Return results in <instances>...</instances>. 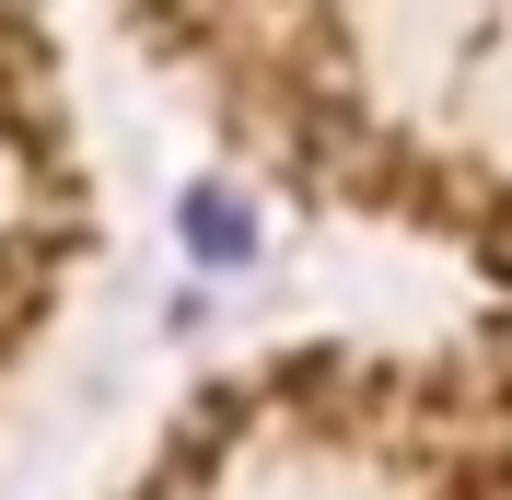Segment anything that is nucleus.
I'll use <instances>...</instances> for the list:
<instances>
[{
  "label": "nucleus",
  "mask_w": 512,
  "mask_h": 500,
  "mask_svg": "<svg viewBox=\"0 0 512 500\" xmlns=\"http://www.w3.org/2000/svg\"><path fill=\"white\" fill-rule=\"evenodd\" d=\"M187 256H198V268H245V256H256V210L233 187H198L187 198Z\"/></svg>",
  "instance_id": "f257e3e1"
}]
</instances>
